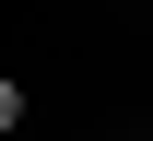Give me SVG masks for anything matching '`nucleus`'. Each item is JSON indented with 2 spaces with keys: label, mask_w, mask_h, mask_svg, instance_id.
I'll return each mask as SVG.
<instances>
[{
  "label": "nucleus",
  "mask_w": 153,
  "mask_h": 141,
  "mask_svg": "<svg viewBox=\"0 0 153 141\" xmlns=\"http://www.w3.org/2000/svg\"><path fill=\"white\" fill-rule=\"evenodd\" d=\"M12 129H24V82L0 71V141H12Z\"/></svg>",
  "instance_id": "1"
}]
</instances>
